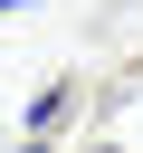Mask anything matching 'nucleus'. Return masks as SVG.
<instances>
[{"label": "nucleus", "instance_id": "obj_1", "mask_svg": "<svg viewBox=\"0 0 143 153\" xmlns=\"http://www.w3.org/2000/svg\"><path fill=\"white\" fill-rule=\"evenodd\" d=\"M76 96H86L76 76H57V86H38V96H29V134H57V124L76 115Z\"/></svg>", "mask_w": 143, "mask_h": 153}, {"label": "nucleus", "instance_id": "obj_2", "mask_svg": "<svg viewBox=\"0 0 143 153\" xmlns=\"http://www.w3.org/2000/svg\"><path fill=\"white\" fill-rule=\"evenodd\" d=\"M19 153H57V143H48V134H29V143H19Z\"/></svg>", "mask_w": 143, "mask_h": 153}, {"label": "nucleus", "instance_id": "obj_3", "mask_svg": "<svg viewBox=\"0 0 143 153\" xmlns=\"http://www.w3.org/2000/svg\"><path fill=\"white\" fill-rule=\"evenodd\" d=\"M0 10H19V0H0Z\"/></svg>", "mask_w": 143, "mask_h": 153}]
</instances>
